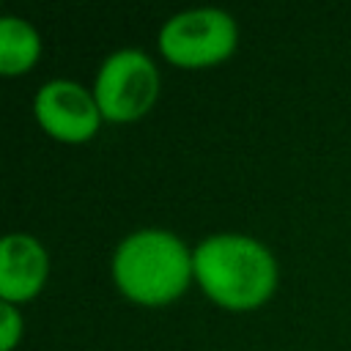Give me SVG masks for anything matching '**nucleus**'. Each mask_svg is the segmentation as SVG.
<instances>
[{
    "label": "nucleus",
    "instance_id": "f257e3e1",
    "mask_svg": "<svg viewBox=\"0 0 351 351\" xmlns=\"http://www.w3.org/2000/svg\"><path fill=\"white\" fill-rule=\"evenodd\" d=\"M192 274L203 293L225 310H255L277 285L269 247L244 233H214L192 250Z\"/></svg>",
    "mask_w": 351,
    "mask_h": 351
},
{
    "label": "nucleus",
    "instance_id": "f03ea898",
    "mask_svg": "<svg viewBox=\"0 0 351 351\" xmlns=\"http://www.w3.org/2000/svg\"><path fill=\"white\" fill-rule=\"evenodd\" d=\"M118 291L145 307H159L178 299L192 274V250L170 230L140 228L123 236L110 261Z\"/></svg>",
    "mask_w": 351,
    "mask_h": 351
},
{
    "label": "nucleus",
    "instance_id": "7ed1b4c3",
    "mask_svg": "<svg viewBox=\"0 0 351 351\" xmlns=\"http://www.w3.org/2000/svg\"><path fill=\"white\" fill-rule=\"evenodd\" d=\"M239 41L233 16L214 5L186 8L167 16L159 27V52L181 69H203L225 60Z\"/></svg>",
    "mask_w": 351,
    "mask_h": 351
},
{
    "label": "nucleus",
    "instance_id": "20e7f679",
    "mask_svg": "<svg viewBox=\"0 0 351 351\" xmlns=\"http://www.w3.org/2000/svg\"><path fill=\"white\" fill-rule=\"evenodd\" d=\"M93 96L104 121H137L159 96V71L143 49L121 47L101 60L93 80Z\"/></svg>",
    "mask_w": 351,
    "mask_h": 351
},
{
    "label": "nucleus",
    "instance_id": "39448f33",
    "mask_svg": "<svg viewBox=\"0 0 351 351\" xmlns=\"http://www.w3.org/2000/svg\"><path fill=\"white\" fill-rule=\"evenodd\" d=\"M33 115L38 126L60 143H85L104 121L93 90L74 80H49L33 96Z\"/></svg>",
    "mask_w": 351,
    "mask_h": 351
},
{
    "label": "nucleus",
    "instance_id": "423d86ee",
    "mask_svg": "<svg viewBox=\"0 0 351 351\" xmlns=\"http://www.w3.org/2000/svg\"><path fill=\"white\" fill-rule=\"evenodd\" d=\"M49 274L44 244L30 233H8L0 241V299L19 304L33 299Z\"/></svg>",
    "mask_w": 351,
    "mask_h": 351
},
{
    "label": "nucleus",
    "instance_id": "0eeeda50",
    "mask_svg": "<svg viewBox=\"0 0 351 351\" xmlns=\"http://www.w3.org/2000/svg\"><path fill=\"white\" fill-rule=\"evenodd\" d=\"M41 55V36L38 30L14 14L0 19V71L14 77L27 71Z\"/></svg>",
    "mask_w": 351,
    "mask_h": 351
},
{
    "label": "nucleus",
    "instance_id": "6e6552de",
    "mask_svg": "<svg viewBox=\"0 0 351 351\" xmlns=\"http://www.w3.org/2000/svg\"><path fill=\"white\" fill-rule=\"evenodd\" d=\"M22 337V313L11 302H0V346L3 351H14Z\"/></svg>",
    "mask_w": 351,
    "mask_h": 351
}]
</instances>
